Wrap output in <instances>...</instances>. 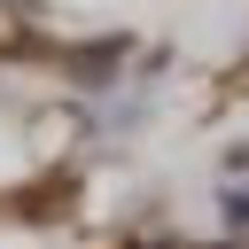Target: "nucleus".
<instances>
[{
    "mask_svg": "<svg viewBox=\"0 0 249 249\" xmlns=\"http://www.w3.org/2000/svg\"><path fill=\"white\" fill-rule=\"evenodd\" d=\"M226 218H233V226H249V195H226Z\"/></svg>",
    "mask_w": 249,
    "mask_h": 249,
    "instance_id": "f257e3e1",
    "label": "nucleus"
}]
</instances>
